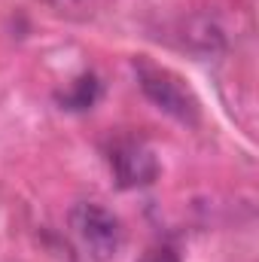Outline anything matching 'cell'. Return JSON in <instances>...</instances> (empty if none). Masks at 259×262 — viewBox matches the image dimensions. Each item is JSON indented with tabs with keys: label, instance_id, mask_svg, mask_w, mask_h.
Wrapping results in <instances>:
<instances>
[{
	"label": "cell",
	"instance_id": "6da1fadb",
	"mask_svg": "<svg viewBox=\"0 0 259 262\" xmlns=\"http://www.w3.org/2000/svg\"><path fill=\"white\" fill-rule=\"evenodd\" d=\"M67 226L79 244V250L92 262H110L122 250L125 229L113 210L98 201H76L67 213Z\"/></svg>",
	"mask_w": 259,
	"mask_h": 262
},
{
	"label": "cell",
	"instance_id": "7a4b0ae2",
	"mask_svg": "<svg viewBox=\"0 0 259 262\" xmlns=\"http://www.w3.org/2000/svg\"><path fill=\"white\" fill-rule=\"evenodd\" d=\"M134 73H137V85L140 92L171 119L183 122V125H195L198 122V98L192 95V89L168 67L153 64L149 58H134Z\"/></svg>",
	"mask_w": 259,
	"mask_h": 262
},
{
	"label": "cell",
	"instance_id": "3957f363",
	"mask_svg": "<svg viewBox=\"0 0 259 262\" xmlns=\"http://www.w3.org/2000/svg\"><path fill=\"white\" fill-rule=\"evenodd\" d=\"M107 162L119 189H140L156 183L159 177V162L153 149L137 137H116L107 149Z\"/></svg>",
	"mask_w": 259,
	"mask_h": 262
},
{
	"label": "cell",
	"instance_id": "277c9868",
	"mask_svg": "<svg viewBox=\"0 0 259 262\" xmlns=\"http://www.w3.org/2000/svg\"><path fill=\"white\" fill-rule=\"evenodd\" d=\"M101 98V82L95 73H79L67 89L55 92V101L61 110H70V113H85L98 104Z\"/></svg>",
	"mask_w": 259,
	"mask_h": 262
},
{
	"label": "cell",
	"instance_id": "5b68a950",
	"mask_svg": "<svg viewBox=\"0 0 259 262\" xmlns=\"http://www.w3.org/2000/svg\"><path fill=\"white\" fill-rule=\"evenodd\" d=\"M49 9L55 15H61L67 21H92L98 18L113 0H46Z\"/></svg>",
	"mask_w": 259,
	"mask_h": 262
},
{
	"label": "cell",
	"instance_id": "8992f818",
	"mask_svg": "<svg viewBox=\"0 0 259 262\" xmlns=\"http://www.w3.org/2000/svg\"><path fill=\"white\" fill-rule=\"evenodd\" d=\"M137 262H180V256H177V250L171 244H153V247H146L140 253Z\"/></svg>",
	"mask_w": 259,
	"mask_h": 262
}]
</instances>
